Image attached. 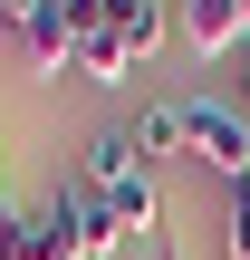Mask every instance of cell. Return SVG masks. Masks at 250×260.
<instances>
[{"instance_id":"cell-1","label":"cell","mask_w":250,"mask_h":260,"mask_svg":"<svg viewBox=\"0 0 250 260\" xmlns=\"http://www.w3.org/2000/svg\"><path fill=\"white\" fill-rule=\"evenodd\" d=\"M77 183H96V193H106V212H116L125 232H154V222H164V193H154V164H145L135 125H96V135H87Z\"/></svg>"},{"instance_id":"cell-2","label":"cell","mask_w":250,"mask_h":260,"mask_svg":"<svg viewBox=\"0 0 250 260\" xmlns=\"http://www.w3.org/2000/svg\"><path fill=\"white\" fill-rule=\"evenodd\" d=\"M58 19H67V68H77L87 87H135V48L106 29L96 0H58Z\"/></svg>"},{"instance_id":"cell-3","label":"cell","mask_w":250,"mask_h":260,"mask_svg":"<svg viewBox=\"0 0 250 260\" xmlns=\"http://www.w3.org/2000/svg\"><path fill=\"white\" fill-rule=\"evenodd\" d=\"M183 154L241 183V174H250V125H241V106H212V96H183Z\"/></svg>"},{"instance_id":"cell-4","label":"cell","mask_w":250,"mask_h":260,"mask_svg":"<svg viewBox=\"0 0 250 260\" xmlns=\"http://www.w3.org/2000/svg\"><path fill=\"white\" fill-rule=\"evenodd\" d=\"M48 203H58V222H67L77 260H135V232L106 212V193H96V183H58Z\"/></svg>"},{"instance_id":"cell-5","label":"cell","mask_w":250,"mask_h":260,"mask_svg":"<svg viewBox=\"0 0 250 260\" xmlns=\"http://www.w3.org/2000/svg\"><path fill=\"white\" fill-rule=\"evenodd\" d=\"M173 39L202 58H241L250 48V0H173Z\"/></svg>"},{"instance_id":"cell-6","label":"cell","mask_w":250,"mask_h":260,"mask_svg":"<svg viewBox=\"0 0 250 260\" xmlns=\"http://www.w3.org/2000/svg\"><path fill=\"white\" fill-rule=\"evenodd\" d=\"M0 260H77L67 241V222H58V203H0Z\"/></svg>"},{"instance_id":"cell-7","label":"cell","mask_w":250,"mask_h":260,"mask_svg":"<svg viewBox=\"0 0 250 260\" xmlns=\"http://www.w3.org/2000/svg\"><path fill=\"white\" fill-rule=\"evenodd\" d=\"M135 145H145V164L183 154V96H164V106H135Z\"/></svg>"},{"instance_id":"cell-8","label":"cell","mask_w":250,"mask_h":260,"mask_svg":"<svg viewBox=\"0 0 250 260\" xmlns=\"http://www.w3.org/2000/svg\"><path fill=\"white\" fill-rule=\"evenodd\" d=\"M39 10H48V0H0V29H10V39H29V29H39Z\"/></svg>"},{"instance_id":"cell-9","label":"cell","mask_w":250,"mask_h":260,"mask_svg":"<svg viewBox=\"0 0 250 260\" xmlns=\"http://www.w3.org/2000/svg\"><path fill=\"white\" fill-rule=\"evenodd\" d=\"M231 260H250V193H231Z\"/></svg>"},{"instance_id":"cell-10","label":"cell","mask_w":250,"mask_h":260,"mask_svg":"<svg viewBox=\"0 0 250 260\" xmlns=\"http://www.w3.org/2000/svg\"><path fill=\"white\" fill-rule=\"evenodd\" d=\"M145 260H173V241H145Z\"/></svg>"},{"instance_id":"cell-11","label":"cell","mask_w":250,"mask_h":260,"mask_svg":"<svg viewBox=\"0 0 250 260\" xmlns=\"http://www.w3.org/2000/svg\"><path fill=\"white\" fill-rule=\"evenodd\" d=\"M241 106H250V48H241Z\"/></svg>"},{"instance_id":"cell-12","label":"cell","mask_w":250,"mask_h":260,"mask_svg":"<svg viewBox=\"0 0 250 260\" xmlns=\"http://www.w3.org/2000/svg\"><path fill=\"white\" fill-rule=\"evenodd\" d=\"M231 193H250V174H241V183H231Z\"/></svg>"}]
</instances>
